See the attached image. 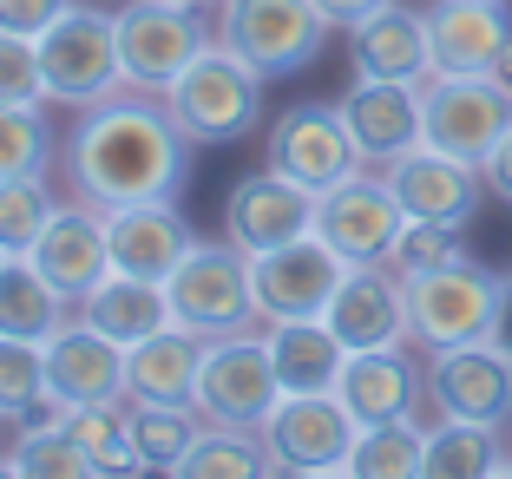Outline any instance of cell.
<instances>
[{"label":"cell","mask_w":512,"mask_h":479,"mask_svg":"<svg viewBox=\"0 0 512 479\" xmlns=\"http://www.w3.org/2000/svg\"><path fill=\"white\" fill-rule=\"evenodd\" d=\"M276 473V453L263 440V427H217L204 420V434L191 440V453L178 460L171 479H263Z\"/></svg>","instance_id":"cell-30"},{"label":"cell","mask_w":512,"mask_h":479,"mask_svg":"<svg viewBox=\"0 0 512 479\" xmlns=\"http://www.w3.org/2000/svg\"><path fill=\"white\" fill-rule=\"evenodd\" d=\"M401 224H407V210H401L394 184L381 178L375 165L348 171L342 184L316 191V237L329 243L342 263H388Z\"/></svg>","instance_id":"cell-10"},{"label":"cell","mask_w":512,"mask_h":479,"mask_svg":"<svg viewBox=\"0 0 512 479\" xmlns=\"http://www.w3.org/2000/svg\"><path fill=\"white\" fill-rule=\"evenodd\" d=\"M211 40L217 27L191 0H125L119 7V66L125 86L138 92H165Z\"/></svg>","instance_id":"cell-7"},{"label":"cell","mask_w":512,"mask_h":479,"mask_svg":"<svg viewBox=\"0 0 512 479\" xmlns=\"http://www.w3.org/2000/svg\"><path fill=\"white\" fill-rule=\"evenodd\" d=\"M66 322H73V302L40 276V263L33 256H0V335L46 342Z\"/></svg>","instance_id":"cell-28"},{"label":"cell","mask_w":512,"mask_h":479,"mask_svg":"<svg viewBox=\"0 0 512 479\" xmlns=\"http://www.w3.org/2000/svg\"><path fill=\"white\" fill-rule=\"evenodd\" d=\"M316 7H322V20H329V27H355V20H368V14H375V7H388V0H316Z\"/></svg>","instance_id":"cell-41"},{"label":"cell","mask_w":512,"mask_h":479,"mask_svg":"<svg viewBox=\"0 0 512 479\" xmlns=\"http://www.w3.org/2000/svg\"><path fill=\"white\" fill-rule=\"evenodd\" d=\"M197 375H204V335L171 322L125 348V401H158V407H191Z\"/></svg>","instance_id":"cell-25"},{"label":"cell","mask_w":512,"mask_h":479,"mask_svg":"<svg viewBox=\"0 0 512 479\" xmlns=\"http://www.w3.org/2000/svg\"><path fill=\"white\" fill-rule=\"evenodd\" d=\"M427 401L447 420H506L512 414V348L460 342L427 355Z\"/></svg>","instance_id":"cell-14"},{"label":"cell","mask_w":512,"mask_h":479,"mask_svg":"<svg viewBox=\"0 0 512 479\" xmlns=\"http://www.w3.org/2000/svg\"><path fill=\"white\" fill-rule=\"evenodd\" d=\"M283 401V381H276V361L263 348V329L243 335H211L204 342V375H197V414L217 420V427H263Z\"/></svg>","instance_id":"cell-9"},{"label":"cell","mask_w":512,"mask_h":479,"mask_svg":"<svg viewBox=\"0 0 512 479\" xmlns=\"http://www.w3.org/2000/svg\"><path fill=\"white\" fill-rule=\"evenodd\" d=\"M407 283V342L434 355V348H460V342H493L499 315H506L512 283L467 256L453 263H434V270L401 276Z\"/></svg>","instance_id":"cell-2"},{"label":"cell","mask_w":512,"mask_h":479,"mask_svg":"<svg viewBox=\"0 0 512 479\" xmlns=\"http://www.w3.org/2000/svg\"><path fill=\"white\" fill-rule=\"evenodd\" d=\"M342 276H348V263L316 237V230L296 237V243H276V250L250 256V289H256L263 322H302V315H322Z\"/></svg>","instance_id":"cell-12"},{"label":"cell","mask_w":512,"mask_h":479,"mask_svg":"<svg viewBox=\"0 0 512 479\" xmlns=\"http://www.w3.org/2000/svg\"><path fill=\"white\" fill-rule=\"evenodd\" d=\"M191 138L178 132L165 92L119 86L106 99L79 105V125L66 132V191L99 210L125 204H165L191 178Z\"/></svg>","instance_id":"cell-1"},{"label":"cell","mask_w":512,"mask_h":479,"mask_svg":"<svg viewBox=\"0 0 512 479\" xmlns=\"http://www.w3.org/2000/svg\"><path fill=\"white\" fill-rule=\"evenodd\" d=\"M46 401H53L46 394V342L0 335V414H40Z\"/></svg>","instance_id":"cell-36"},{"label":"cell","mask_w":512,"mask_h":479,"mask_svg":"<svg viewBox=\"0 0 512 479\" xmlns=\"http://www.w3.org/2000/svg\"><path fill=\"white\" fill-rule=\"evenodd\" d=\"M0 256H7V250H0Z\"/></svg>","instance_id":"cell-45"},{"label":"cell","mask_w":512,"mask_h":479,"mask_svg":"<svg viewBox=\"0 0 512 479\" xmlns=\"http://www.w3.org/2000/svg\"><path fill=\"white\" fill-rule=\"evenodd\" d=\"M33 263H40V276L53 289H60L66 302H86L92 289L112 276V237H106V210L86 204V197H73V204L53 210V224L33 237Z\"/></svg>","instance_id":"cell-17"},{"label":"cell","mask_w":512,"mask_h":479,"mask_svg":"<svg viewBox=\"0 0 512 479\" xmlns=\"http://www.w3.org/2000/svg\"><path fill=\"white\" fill-rule=\"evenodd\" d=\"M493 473H512V453L499 447L493 420H447L440 414L427 427L421 479H493Z\"/></svg>","instance_id":"cell-29"},{"label":"cell","mask_w":512,"mask_h":479,"mask_svg":"<svg viewBox=\"0 0 512 479\" xmlns=\"http://www.w3.org/2000/svg\"><path fill=\"white\" fill-rule=\"evenodd\" d=\"M46 394L53 407H106L125 401V348L99 335L86 315L73 309L66 329L46 335Z\"/></svg>","instance_id":"cell-18"},{"label":"cell","mask_w":512,"mask_h":479,"mask_svg":"<svg viewBox=\"0 0 512 479\" xmlns=\"http://www.w3.org/2000/svg\"><path fill=\"white\" fill-rule=\"evenodd\" d=\"M493 79H499V86H506V92H512V40H506V53H499V66H493Z\"/></svg>","instance_id":"cell-42"},{"label":"cell","mask_w":512,"mask_h":479,"mask_svg":"<svg viewBox=\"0 0 512 479\" xmlns=\"http://www.w3.org/2000/svg\"><path fill=\"white\" fill-rule=\"evenodd\" d=\"M191 7H217V0H191Z\"/></svg>","instance_id":"cell-44"},{"label":"cell","mask_w":512,"mask_h":479,"mask_svg":"<svg viewBox=\"0 0 512 479\" xmlns=\"http://www.w3.org/2000/svg\"><path fill=\"white\" fill-rule=\"evenodd\" d=\"M171 315L184 329H197L204 342L211 335H243V329H263V309H256V289H250V256L237 243H191L178 270H171Z\"/></svg>","instance_id":"cell-6"},{"label":"cell","mask_w":512,"mask_h":479,"mask_svg":"<svg viewBox=\"0 0 512 479\" xmlns=\"http://www.w3.org/2000/svg\"><path fill=\"white\" fill-rule=\"evenodd\" d=\"M263 86L270 79L256 73L250 60H237L224 40H211L165 86V105H171V119H178V132L191 145H237L263 119Z\"/></svg>","instance_id":"cell-3"},{"label":"cell","mask_w":512,"mask_h":479,"mask_svg":"<svg viewBox=\"0 0 512 479\" xmlns=\"http://www.w3.org/2000/svg\"><path fill=\"white\" fill-rule=\"evenodd\" d=\"M0 420H7V414H0Z\"/></svg>","instance_id":"cell-46"},{"label":"cell","mask_w":512,"mask_h":479,"mask_svg":"<svg viewBox=\"0 0 512 479\" xmlns=\"http://www.w3.org/2000/svg\"><path fill=\"white\" fill-rule=\"evenodd\" d=\"M421 460H427V427L407 414V420L362 427L355 453H348V473L355 479H421Z\"/></svg>","instance_id":"cell-32"},{"label":"cell","mask_w":512,"mask_h":479,"mask_svg":"<svg viewBox=\"0 0 512 479\" xmlns=\"http://www.w3.org/2000/svg\"><path fill=\"white\" fill-rule=\"evenodd\" d=\"M335 394L362 427H381V420H407L414 401L427 394V375L407 361V342L394 348H355L335 375Z\"/></svg>","instance_id":"cell-21"},{"label":"cell","mask_w":512,"mask_h":479,"mask_svg":"<svg viewBox=\"0 0 512 479\" xmlns=\"http://www.w3.org/2000/svg\"><path fill=\"white\" fill-rule=\"evenodd\" d=\"M348 60H355V79H414L421 86L434 73V46H427V14L388 0L368 20L348 27Z\"/></svg>","instance_id":"cell-23"},{"label":"cell","mask_w":512,"mask_h":479,"mask_svg":"<svg viewBox=\"0 0 512 479\" xmlns=\"http://www.w3.org/2000/svg\"><path fill=\"white\" fill-rule=\"evenodd\" d=\"M506 40H512L506 0H434L427 7L434 73H493Z\"/></svg>","instance_id":"cell-22"},{"label":"cell","mask_w":512,"mask_h":479,"mask_svg":"<svg viewBox=\"0 0 512 479\" xmlns=\"http://www.w3.org/2000/svg\"><path fill=\"white\" fill-rule=\"evenodd\" d=\"M362 420L342 407V394H283L276 414L263 420V440L276 453V473H348V453H355Z\"/></svg>","instance_id":"cell-11"},{"label":"cell","mask_w":512,"mask_h":479,"mask_svg":"<svg viewBox=\"0 0 512 479\" xmlns=\"http://www.w3.org/2000/svg\"><path fill=\"white\" fill-rule=\"evenodd\" d=\"M14 473H27V479H99V466H92V453L66 434L60 420H46V427H20Z\"/></svg>","instance_id":"cell-34"},{"label":"cell","mask_w":512,"mask_h":479,"mask_svg":"<svg viewBox=\"0 0 512 479\" xmlns=\"http://www.w3.org/2000/svg\"><path fill=\"white\" fill-rule=\"evenodd\" d=\"M499 348H512V296H506V315H499V335H493Z\"/></svg>","instance_id":"cell-43"},{"label":"cell","mask_w":512,"mask_h":479,"mask_svg":"<svg viewBox=\"0 0 512 479\" xmlns=\"http://www.w3.org/2000/svg\"><path fill=\"white\" fill-rule=\"evenodd\" d=\"M270 171L309 184V191H329L348 171H362V151L342 125V105H289L270 125Z\"/></svg>","instance_id":"cell-15"},{"label":"cell","mask_w":512,"mask_h":479,"mask_svg":"<svg viewBox=\"0 0 512 479\" xmlns=\"http://www.w3.org/2000/svg\"><path fill=\"white\" fill-rule=\"evenodd\" d=\"M40 66H46V99L60 105H92L106 92L125 86L119 66V14H99V7H66L53 27L40 33Z\"/></svg>","instance_id":"cell-8"},{"label":"cell","mask_w":512,"mask_h":479,"mask_svg":"<svg viewBox=\"0 0 512 479\" xmlns=\"http://www.w3.org/2000/svg\"><path fill=\"white\" fill-rule=\"evenodd\" d=\"M335 105H342V125L362 151V165L381 171L421 145V86L414 79H355Z\"/></svg>","instance_id":"cell-20"},{"label":"cell","mask_w":512,"mask_h":479,"mask_svg":"<svg viewBox=\"0 0 512 479\" xmlns=\"http://www.w3.org/2000/svg\"><path fill=\"white\" fill-rule=\"evenodd\" d=\"M342 348H394L407 342V283L394 263H348V276L335 283L329 309H322Z\"/></svg>","instance_id":"cell-19"},{"label":"cell","mask_w":512,"mask_h":479,"mask_svg":"<svg viewBox=\"0 0 512 479\" xmlns=\"http://www.w3.org/2000/svg\"><path fill=\"white\" fill-rule=\"evenodd\" d=\"M60 165V132L40 105H0V178H46Z\"/></svg>","instance_id":"cell-33"},{"label":"cell","mask_w":512,"mask_h":479,"mask_svg":"<svg viewBox=\"0 0 512 479\" xmlns=\"http://www.w3.org/2000/svg\"><path fill=\"white\" fill-rule=\"evenodd\" d=\"M480 171H486V191H493L499 204H512V132L499 138L493 151H486V165H480Z\"/></svg>","instance_id":"cell-40"},{"label":"cell","mask_w":512,"mask_h":479,"mask_svg":"<svg viewBox=\"0 0 512 479\" xmlns=\"http://www.w3.org/2000/svg\"><path fill=\"white\" fill-rule=\"evenodd\" d=\"M512 132V92L493 73H427L421 79V145L486 165V151Z\"/></svg>","instance_id":"cell-5"},{"label":"cell","mask_w":512,"mask_h":479,"mask_svg":"<svg viewBox=\"0 0 512 479\" xmlns=\"http://www.w3.org/2000/svg\"><path fill=\"white\" fill-rule=\"evenodd\" d=\"M381 178L394 184L407 217L453 224V230H467L473 217H480V197H486V171L467 165V158H447V151H434V145L401 151L394 165H381Z\"/></svg>","instance_id":"cell-16"},{"label":"cell","mask_w":512,"mask_h":479,"mask_svg":"<svg viewBox=\"0 0 512 479\" xmlns=\"http://www.w3.org/2000/svg\"><path fill=\"white\" fill-rule=\"evenodd\" d=\"M79 315H86L99 335H112L119 348H132V342H145V335H158V329L178 322V315H171V289L165 283H151V276H125V270H112L106 283L92 289V296L79 302Z\"/></svg>","instance_id":"cell-27"},{"label":"cell","mask_w":512,"mask_h":479,"mask_svg":"<svg viewBox=\"0 0 512 479\" xmlns=\"http://www.w3.org/2000/svg\"><path fill=\"white\" fill-rule=\"evenodd\" d=\"M46 99V66H40V40L0 33V105H40Z\"/></svg>","instance_id":"cell-38"},{"label":"cell","mask_w":512,"mask_h":479,"mask_svg":"<svg viewBox=\"0 0 512 479\" xmlns=\"http://www.w3.org/2000/svg\"><path fill=\"white\" fill-rule=\"evenodd\" d=\"M53 210H60V197L46 178H0V250L27 256L33 237L53 224Z\"/></svg>","instance_id":"cell-35"},{"label":"cell","mask_w":512,"mask_h":479,"mask_svg":"<svg viewBox=\"0 0 512 479\" xmlns=\"http://www.w3.org/2000/svg\"><path fill=\"white\" fill-rule=\"evenodd\" d=\"M106 237H112V270L125 276H151V283H171L184 256H191V224L165 204H125V210H106Z\"/></svg>","instance_id":"cell-24"},{"label":"cell","mask_w":512,"mask_h":479,"mask_svg":"<svg viewBox=\"0 0 512 479\" xmlns=\"http://www.w3.org/2000/svg\"><path fill=\"white\" fill-rule=\"evenodd\" d=\"M217 40L263 79H289L322 60L329 20L316 0H217Z\"/></svg>","instance_id":"cell-4"},{"label":"cell","mask_w":512,"mask_h":479,"mask_svg":"<svg viewBox=\"0 0 512 479\" xmlns=\"http://www.w3.org/2000/svg\"><path fill=\"white\" fill-rule=\"evenodd\" d=\"M73 0H0V33H20V40H40L53 20L66 14Z\"/></svg>","instance_id":"cell-39"},{"label":"cell","mask_w":512,"mask_h":479,"mask_svg":"<svg viewBox=\"0 0 512 479\" xmlns=\"http://www.w3.org/2000/svg\"><path fill=\"white\" fill-rule=\"evenodd\" d=\"M453 256H467L460 250V230L453 224H427V217H407L401 237H394V270L414 276V270H434V263H453Z\"/></svg>","instance_id":"cell-37"},{"label":"cell","mask_w":512,"mask_h":479,"mask_svg":"<svg viewBox=\"0 0 512 479\" xmlns=\"http://www.w3.org/2000/svg\"><path fill=\"white\" fill-rule=\"evenodd\" d=\"M204 434L197 407H158V401H125V440H132L145 473H178V460L191 453V440Z\"/></svg>","instance_id":"cell-31"},{"label":"cell","mask_w":512,"mask_h":479,"mask_svg":"<svg viewBox=\"0 0 512 479\" xmlns=\"http://www.w3.org/2000/svg\"><path fill=\"white\" fill-rule=\"evenodd\" d=\"M506 453H512V447H506Z\"/></svg>","instance_id":"cell-47"},{"label":"cell","mask_w":512,"mask_h":479,"mask_svg":"<svg viewBox=\"0 0 512 479\" xmlns=\"http://www.w3.org/2000/svg\"><path fill=\"white\" fill-rule=\"evenodd\" d=\"M316 230V191L296 178H283V171H250V178L230 184L224 197V237L237 243L243 256H263L276 250V243H296Z\"/></svg>","instance_id":"cell-13"},{"label":"cell","mask_w":512,"mask_h":479,"mask_svg":"<svg viewBox=\"0 0 512 479\" xmlns=\"http://www.w3.org/2000/svg\"><path fill=\"white\" fill-rule=\"evenodd\" d=\"M263 348L276 361V381L283 394H329L342 375V335L322 322V315H302V322H263Z\"/></svg>","instance_id":"cell-26"}]
</instances>
